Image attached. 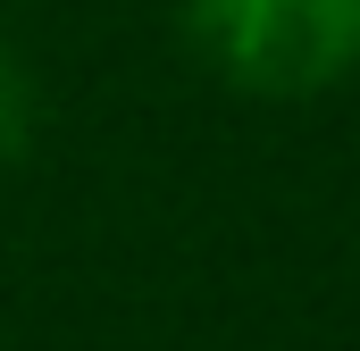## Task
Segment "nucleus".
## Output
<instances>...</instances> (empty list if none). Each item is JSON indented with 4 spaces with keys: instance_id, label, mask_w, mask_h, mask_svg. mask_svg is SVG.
Masks as SVG:
<instances>
[{
    "instance_id": "nucleus-1",
    "label": "nucleus",
    "mask_w": 360,
    "mask_h": 351,
    "mask_svg": "<svg viewBox=\"0 0 360 351\" xmlns=\"http://www.w3.org/2000/svg\"><path fill=\"white\" fill-rule=\"evenodd\" d=\"M184 34L260 100H310L360 67V0H184Z\"/></svg>"
},
{
    "instance_id": "nucleus-2",
    "label": "nucleus",
    "mask_w": 360,
    "mask_h": 351,
    "mask_svg": "<svg viewBox=\"0 0 360 351\" xmlns=\"http://www.w3.org/2000/svg\"><path fill=\"white\" fill-rule=\"evenodd\" d=\"M34 126H42V84H34V59L0 34V168H17L34 151Z\"/></svg>"
}]
</instances>
